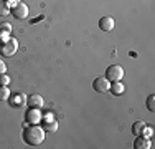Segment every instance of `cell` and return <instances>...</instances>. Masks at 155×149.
I'll use <instances>...</instances> for the list:
<instances>
[{"label":"cell","instance_id":"6da1fadb","mask_svg":"<svg viewBox=\"0 0 155 149\" xmlns=\"http://www.w3.org/2000/svg\"><path fill=\"white\" fill-rule=\"evenodd\" d=\"M45 129L40 124H30L23 133V139L28 146H40L45 141Z\"/></svg>","mask_w":155,"mask_h":149},{"label":"cell","instance_id":"7a4b0ae2","mask_svg":"<svg viewBox=\"0 0 155 149\" xmlns=\"http://www.w3.org/2000/svg\"><path fill=\"white\" fill-rule=\"evenodd\" d=\"M18 50V40L15 36H8L5 42H0V53L3 57H13Z\"/></svg>","mask_w":155,"mask_h":149},{"label":"cell","instance_id":"3957f363","mask_svg":"<svg viewBox=\"0 0 155 149\" xmlns=\"http://www.w3.org/2000/svg\"><path fill=\"white\" fill-rule=\"evenodd\" d=\"M106 78L110 81V83H116V81H120L124 78V68L120 65H110L106 70Z\"/></svg>","mask_w":155,"mask_h":149},{"label":"cell","instance_id":"277c9868","mask_svg":"<svg viewBox=\"0 0 155 149\" xmlns=\"http://www.w3.org/2000/svg\"><path fill=\"white\" fill-rule=\"evenodd\" d=\"M40 124H41V128L45 129V133H51V134L56 133L58 128H60V126H58V121L54 119V116H51V114H46V116H43Z\"/></svg>","mask_w":155,"mask_h":149},{"label":"cell","instance_id":"5b68a950","mask_svg":"<svg viewBox=\"0 0 155 149\" xmlns=\"http://www.w3.org/2000/svg\"><path fill=\"white\" fill-rule=\"evenodd\" d=\"M41 109L38 108H28L27 113H25V119H27V124H40L41 123Z\"/></svg>","mask_w":155,"mask_h":149},{"label":"cell","instance_id":"8992f818","mask_svg":"<svg viewBox=\"0 0 155 149\" xmlns=\"http://www.w3.org/2000/svg\"><path fill=\"white\" fill-rule=\"evenodd\" d=\"M109 86H110V81L106 76H99L93 81V88H94V91H97V93H107Z\"/></svg>","mask_w":155,"mask_h":149},{"label":"cell","instance_id":"52a82bcc","mask_svg":"<svg viewBox=\"0 0 155 149\" xmlns=\"http://www.w3.org/2000/svg\"><path fill=\"white\" fill-rule=\"evenodd\" d=\"M8 101H10V106L13 108H23L27 106V95L25 93H13V95H10Z\"/></svg>","mask_w":155,"mask_h":149},{"label":"cell","instance_id":"ba28073f","mask_svg":"<svg viewBox=\"0 0 155 149\" xmlns=\"http://www.w3.org/2000/svg\"><path fill=\"white\" fill-rule=\"evenodd\" d=\"M10 15H13V17L18 18V20H25V18L28 17V7H27V3L20 2L17 7H13V9H12V13H10Z\"/></svg>","mask_w":155,"mask_h":149},{"label":"cell","instance_id":"9c48e42d","mask_svg":"<svg viewBox=\"0 0 155 149\" xmlns=\"http://www.w3.org/2000/svg\"><path fill=\"white\" fill-rule=\"evenodd\" d=\"M43 104H45V99L40 95H30L27 98V106L28 108H38V109H41Z\"/></svg>","mask_w":155,"mask_h":149},{"label":"cell","instance_id":"30bf717a","mask_svg":"<svg viewBox=\"0 0 155 149\" xmlns=\"http://www.w3.org/2000/svg\"><path fill=\"white\" fill-rule=\"evenodd\" d=\"M134 147L135 149H150L152 147V141H150V137H145V136H140L139 134L134 141Z\"/></svg>","mask_w":155,"mask_h":149},{"label":"cell","instance_id":"8fae6325","mask_svg":"<svg viewBox=\"0 0 155 149\" xmlns=\"http://www.w3.org/2000/svg\"><path fill=\"white\" fill-rule=\"evenodd\" d=\"M114 25H116V22H114L112 17H102L101 20H99V28H101L102 32H110V30H114Z\"/></svg>","mask_w":155,"mask_h":149},{"label":"cell","instance_id":"7c38bea8","mask_svg":"<svg viewBox=\"0 0 155 149\" xmlns=\"http://www.w3.org/2000/svg\"><path fill=\"white\" fill-rule=\"evenodd\" d=\"M8 36H12V25L10 23H0V42H5Z\"/></svg>","mask_w":155,"mask_h":149},{"label":"cell","instance_id":"4fadbf2b","mask_svg":"<svg viewBox=\"0 0 155 149\" xmlns=\"http://www.w3.org/2000/svg\"><path fill=\"white\" fill-rule=\"evenodd\" d=\"M109 91L112 93V95L119 96V95H122V93L125 91V88H124V85L120 83V81H116V83H110V86H109Z\"/></svg>","mask_w":155,"mask_h":149},{"label":"cell","instance_id":"5bb4252c","mask_svg":"<svg viewBox=\"0 0 155 149\" xmlns=\"http://www.w3.org/2000/svg\"><path fill=\"white\" fill-rule=\"evenodd\" d=\"M145 121H135L134 124H132V134H135V136H139L140 133H142V129L145 128Z\"/></svg>","mask_w":155,"mask_h":149},{"label":"cell","instance_id":"9a60e30c","mask_svg":"<svg viewBox=\"0 0 155 149\" xmlns=\"http://www.w3.org/2000/svg\"><path fill=\"white\" fill-rule=\"evenodd\" d=\"M10 89L8 86H0V101H8V98H10Z\"/></svg>","mask_w":155,"mask_h":149},{"label":"cell","instance_id":"2e32d148","mask_svg":"<svg viewBox=\"0 0 155 149\" xmlns=\"http://www.w3.org/2000/svg\"><path fill=\"white\" fill-rule=\"evenodd\" d=\"M145 104H147V109H149V111H153L155 109V95H149V96H147Z\"/></svg>","mask_w":155,"mask_h":149},{"label":"cell","instance_id":"e0dca14e","mask_svg":"<svg viewBox=\"0 0 155 149\" xmlns=\"http://www.w3.org/2000/svg\"><path fill=\"white\" fill-rule=\"evenodd\" d=\"M10 13H12V10L5 5V2H0V15H2V17H7V15H10Z\"/></svg>","mask_w":155,"mask_h":149},{"label":"cell","instance_id":"ac0fdd59","mask_svg":"<svg viewBox=\"0 0 155 149\" xmlns=\"http://www.w3.org/2000/svg\"><path fill=\"white\" fill-rule=\"evenodd\" d=\"M8 83H10V76L8 74H0V86H8Z\"/></svg>","mask_w":155,"mask_h":149},{"label":"cell","instance_id":"d6986e66","mask_svg":"<svg viewBox=\"0 0 155 149\" xmlns=\"http://www.w3.org/2000/svg\"><path fill=\"white\" fill-rule=\"evenodd\" d=\"M3 2H5V5H7V7H8V9H10V10H12V9H13V7H17V5H18V3H20V2H21V0H3Z\"/></svg>","mask_w":155,"mask_h":149},{"label":"cell","instance_id":"ffe728a7","mask_svg":"<svg viewBox=\"0 0 155 149\" xmlns=\"http://www.w3.org/2000/svg\"><path fill=\"white\" fill-rule=\"evenodd\" d=\"M152 128H150V126H145V128L142 129V133H140V136H145V137H150L152 136Z\"/></svg>","mask_w":155,"mask_h":149},{"label":"cell","instance_id":"44dd1931","mask_svg":"<svg viewBox=\"0 0 155 149\" xmlns=\"http://www.w3.org/2000/svg\"><path fill=\"white\" fill-rule=\"evenodd\" d=\"M5 71H7V65L2 61V60H0V74H3Z\"/></svg>","mask_w":155,"mask_h":149}]
</instances>
